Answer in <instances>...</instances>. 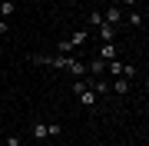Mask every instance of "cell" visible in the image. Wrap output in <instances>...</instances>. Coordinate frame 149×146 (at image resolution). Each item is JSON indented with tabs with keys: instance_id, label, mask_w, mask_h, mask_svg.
<instances>
[{
	"instance_id": "cell-1",
	"label": "cell",
	"mask_w": 149,
	"mask_h": 146,
	"mask_svg": "<svg viewBox=\"0 0 149 146\" xmlns=\"http://www.w3.org/2000/svg\"><path fill=\"white\" fill-rule=\"evenodd\" d=\"M33 63H40V66H56V70H66V73H73V76H86V63L83 60H76V57H43V53H33L30 57Z\"/></svg>"
},
{
	"instance_id": "cell-2",
	"label": "cell",
	"mask_w": 149,
	"mask_h": 146,
	"mask_svg": "<svg viewBox=\"0 0 149 146\" xmlns=\"http://www.w3.org/2000/svg\"><path fill=\"white\" fill-rule=\"evenodd\" d=\"M73 93L80 96V103H83L86 110H93L96 103H100V96H96V93H93L90 87H86V80H83V76H76V80H73Z\"/></svg>"
},
{
	"instance_id": "cell-3",
	"label": "cell",
	"mask_w": 149,
	"mask_h": 146,
	"mask_svg": "<svg viewBox=\"0 0 149 146\" xmlns=\"http://www.w3.org/2000/svg\"><path fill=\"white\" fill-rule=\"evenodd\" d=\"M103 23H109L113 30H123V27H126V23H123V10H119L116 3H109L106 10H103Z\"/></svg>"
},
{
	"instance_id": "cell-4",
	"label": "cell",
	"mask_w": 149,
	"mask_h": 146,
	"mask_svg": "<svg viewBox=\"0 0 149 146\" xmlns=\"http://www.w3.org/2000/svg\"><path fill=\"white\" fill-rule=\"evenodd\" d=\"M96 33H100V43H113V40H116V33H119V30H113L109 23H100V27H96Z\"/></svg>"
},
{
	"instance_id": "cell-5",
	"label": "cell",
	"mask_w": 149,
	"mask_h": 146,
	"mask_svg": "<svg viewBox=\"0 0 149 146\" xmlns=\"http://www.w3.org/2000/svg\"><path fill=\"white\" fill-rule=\"evenodd\" d=\"M86 73H90V76L106 73V60H100V57H96V60H90V63H86Z\"/></svg>"
},
{
	"instance_id": "cell-6",
	"label": "cell",
	"mask_w": 149,
	"mask_h": 146,
	"mask_svg": "<svg viewBox=\"0 0 149 146\" xmlns=\"http://www.w3.org/2000/svg\"><path fill=\"white\" fill-rule=\"evenodd\" d=\"M109 90L116 93V96H126V93H129V80H123V76H116V80L109 83Z\"/></svg>"
},
{
	"instance_id": "cell-7",
	"label": "cell",
	"mask_w": 149,
	"mask_h": 146,
	"mask_svg": "<svg viewBox=\"0 0 149 146\" xmlns=\"http://www.w3.org/2000/svg\"><path fill=\"white\" fill-rule=\"evenodd\" d=\"M86 40H90V30H76L73 37H70V43H73V50H80V47L86 43Z\"/></svg>"
},
{
	"instance_id": "cell-8",
	"label": "cell",
	"mask_w": 149,
	"mask_h": 146,
	"mask_svg": "<svg viewBox=\"0 0 149 146\" xmlns=\"http://www.w3.org/2000/svg\"><path fill=\"white\" fill-rule=\"evenodd\" d=\"M100 60H106V63L116 60V47H113V43H100Z\"/></svg>"
},
{
	"instance_id": "cell-9",
	"label": "cell",
	"mask_w": 149,
	"mask_h": 146,
	"mask_svg": "<svg viewBox=\"0 0 149 146\" xmlns=\"http://www.w3.org/2000/svg\"><path fill=\"white\" fill-rule=\"evenodd\" d=\"M123 23H129V27H143V13H139V10H129L126 17H123Z\"/></svg>"
},
{
	"instance_id": "cell-10",
	"label": "cell",
	"mask_w": 149,
	"mask_h": 146,
	"mask_svg": "<svg viewBox=\"0 0 149 146\" xmlns=\"http://www.w3.org/2000/svg\"><path fill=\"white\" fill-rule=\"evenodd\" d=\"M30 136H33V140H47V123H33L30 126Z\"/></svg>"
},
{
	"instance_id": "cell-11",
	"label": "cell",
	"mask_w": 149,
	"mask_h": 146,
	"mask_svg": "<svg viewBox=\"0 0 149 146\" xmlns=\"http://www.w3.org/2000/svg\"><path fill=\"white\" fill-rule=\"evenodd\" d=\"M13 10H17L13 0H3V3H0V17H13Z\"/></svg>"
},
{
	"instance_id": "cell-12",
	"label": "cell",
	"mask_w": 149,
	"mask_h": 146,
	"mask_svg": "<svg viewBox=\"0 0 149 146\" xmlns=\"http://www.w3.org/2000/svg\"><path fill=\"white\" fill-rule=\"evenodd\" d=\"M56 53L60 57H70V53H73V43H70V40H60V43H56Z\"/></svg>"
},
{
	"instance_id": "cell-13",
	"label": "cell",
	"mask_w": 149,
	"mask_h": 146,
	"mask_svg": "<svg viewBox=\"0 0 149 146\" xmlns=\"http://www.w3.org/2000/svg\"><path fill=\"white\" fill-rule=\"evenodd\" d=\"M47 136H53V140H56V136H63V126H56V123H47Z\"/></svg>"
},
{
	"instance_id": "cell-14",
	"label": "cell",
	"mask_w": 149,
	"mask_h": 146,
	"mask_svg": "<svg viewBox=\"0 0 149 146\" xmlns=\"http://www.w3.org/2000/svg\"><path fill=\"white\" fill-rule=\"evenodd\" d=\"M100 23H103V13L93 10V13H90V27H100Z\"/></svg>"
},
{
	"instance_id": "cell-15",
	"label": "cell",
	"mask_w": 149,
	"mask_h": 146,
	"mask_svg": "<svg viewBox=\"0 0 149 146\" xmlns=\"http://www.w3.org/2000/svg\"><path fill=\"white\" fill-rule=\"evenodd\" d=\"M7 146H23V136H17V133H10V136H7Z\"/></svg>"
},
{
	"instance_id": "cell-16",
	"label": "cell",
	"mask_w": 149,
	"mask_h": 146,
	"mask_svg": "<svg viewBox=\"0 0 149 146\" xmlns=\"http://www.w3.org/2000/svg\"><path fill=\"white\" fill-rule=\"evenodd\" d=\"M3 33H10V23H7V20H0V37H3Z\"/></svg>"
},
{
	"instance_id": "cell-17",
	"label": "cell",
	"mask_w": 149,
	"mask_h": 146,
	"mask_svg": "<svg viewBox=\"0 0 149 146\" xmlns=\"http://www.w3.org/2000/svg\"><path fill=\"white\" fill-rule=\"evenodd\" d=\"M119 3H126V7H136V3H139V0H119Z\"/></svg>"
},
{
	"instance_id": "cell-18",
	"label": "cell",
	"mask_w": 149,
	"mask_h": 146,
	"mask_svg": "<svg viewBox=\"0 0 149 146\" xmlns=\"http://www.w3.org/2000/svg\"><path fill=\"white\" fill-rule=\"evenodd\" d=\"M0 60H3V50H0Z\"/></svg>"
}]
</instances>
